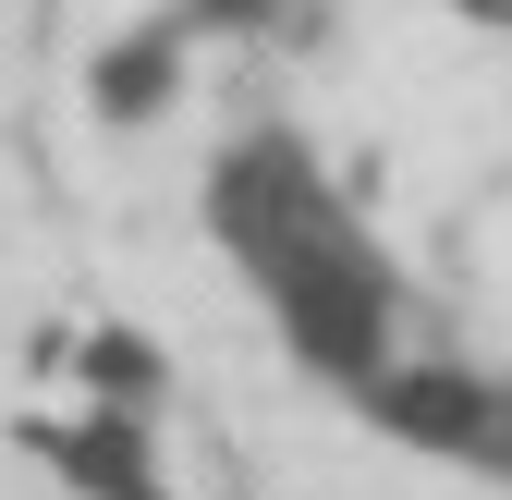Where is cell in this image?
<instances>
[{
    "instance_id": "1",
    "label": "cell",
    "mask_w": 512,
    "mask_h": 500,
    "mask_svg": "<svg viewBox=\"0 0 512 500\" xmlns=\"http://www.w3.org/2000/svg\"><path fill=\"white\" fill-rule=\"evenodd\" d=\"M61 464H74L98 500H147V488H135V440H122V427H86V440H61Z\"/></svg>"
}]
</instances>
